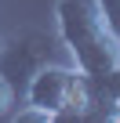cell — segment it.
Returning <instances> with one entry per match:
<instances>
[{
	"label": "cell",
	"mask_w": 120,
	"mask_h": 123,
	"mask_svg": "<svg viewBox=\"0 0 120 123\" xmlns=\"http://www.w3.org/2000/svg\"><path fill=\"white\" fill-rule=\"evenodd\" d=\"M11 105H15V87H11L7 76H0V116H7Z\"/></svg>",
	"instance_id": "cell-6"
},
{
	"label": "cell",
	"mask_w": 120,
	"mask_h": 123,
	"mask_svg": "<svg viewBox=\"0 0 120 123\" xmlns=\"http://www.w3.org/2000/svg\"><path fill=\"white\" fill-rule=\"evenodd\" d=\"M0 43H4V36H0Z\"/></svg>",
	"instance_id": "cell-7"
},
{
	"label": "cell",
	"mask_w": 120,
	"mask_h": 123,
	"mask_svg": "<svg viewBox=\"0 0 120 123\" xmlns=\"http://www.w3.org/2000/svg\"><path fill=\"white\" fill-rule=\"evenodd\" d=\"M55 25L84 76H106L120 62V43L106 29L95 0H55Z\"/></svg>",
	"instance_id": "cell-1"
},
{
	"label": "cell",
	"mask_w": 120,
	"mask_h": 123,
	"mask_svg": "<svg viewBox=\"0 0 120 123\" xmlns=\"http://www.w3.org/2000/svg\"><path fill=\"white\" fill-rule=\"evenodd\" d=\"M58 40L44 29H18L11 40L0 43V76H7L11 87H26V80L55 58Z\"/></svg>",
	"instance_id": "cell-3"
},
{
	"label": "cell",
	"mask_w": 120,
	"mask_h": 123,
	"mask_svg": "<svg viewBox=\"0 0 120 123\" xmlns=\"http://www.w3.org/2000/svg\"><path fill=\"white\" fill-rule=\"evenodd\" d=\"M11 123H55V116L51 112H44V109H33V105H22L15 116H11Z\"/></svg>",
	"instance_id": "cell-5"
},
{
	"label": "cell",
	"mask_w": 120,
	"mask_h": 123,
	"mask_svg": "<svg viewBox=\"0 0 120 123\" xmlns=\"http://www.w3.org/2000/svg\"><path fill=\"white\" fill-rule=\"evenodd\" d=\"M98 4V15L106 22V29L113 33V40L120 43V0H95Z\"/></svg>",
	"instance_id": "cell-4"
},
{
	"label": "cell",
	"mask_w": 120,
	"mask_h": 123,
	"mask_svg": "<svg viewBox=\"0 0 120 123\" xmlns=\"http://www.w3.org/2000/svg\"><path fill=\"white\" fill-rule=\"evenodd\" d=\"M22 98H26V105L44 109L51 116L66 112V109H84L87 105V76L77 65H55V62H47V65H40L26 80Z\"/></svg>",
	"instance_id": "cell-2"
}]
</instances>
